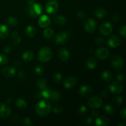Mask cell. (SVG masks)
<instances>
[{
	"label": "cell",
	"mask_w": 126,
	"mask_h": 126,
	"mask_svg": "<svg viewBox=\"0 0 126 126\" xmlns=\"http://www.w3.org/2000/svg\"><path fill=\"white\" fill-rule=\"evenodd\" d=\"M53 79L56 83H60L62 81L61 74L59 73H55L53 76Z\"/></svg>",
	"instance_id": "36"
},
{
	"label": "cell",
	"mask_w": 126,
	"mask_h": 126,
	"mask_svg": "<svg viewBox=\"0 0 126 126\" xmlns=\"http://www.w3.org/2000/svg\"><path fill=\"white\" fill-rule=\"evenodd\" d=\"M86 65H87V67L88 68L92 70V69H94L95 68L96 65H97V63H96L95 60L94 59L91 57L89 58L87 61H86Z\"/></svg>",
	"instance_id": "29"
},
{
	"label": "cell",
	"mask_w": 126,
	"mask_h": 126,
	"mask_svg": "<svg viewBox=\"0 0 126 126\" xmlns=\"http://www.w3.org/2000/svg\"><path fill=\"white\" fill-rule=\"evenodd\" d=\"M9 35V29L7 27L4 25H0V38L6 39Z\"/></svg>",
	"instance_id": "22"
},
{
	"label": "cell",
	"mask_w": 126,
	"mask_h": 126,
	"mask_svg": "<svg viewBox=\"0 0 126 126\" xmlns=\"http://www.w3.org/2000/svg\"><path fill=\"white\" fill-rule=\"evenodd\" d=\"M113 31V27L110 22H105L100 27V32L103 36H108Z\"/></svg>",
	"instance_id": "8"
},
{
	"label": "cell",
	"mask_w": 126,
	"mask_h": 126,
	"mask_svg": "<svg viewBox=\"0 0 126 126\" xmlns=\"http://www.w3.org/2000/svg\"><path fill=\"white\" fill-rule=\"evenodd\" d=\"M37 86L41 90H43L47 87V84L45 79L41 78L37 81Z\"/></svg>",
	"instance_id": "30"
},
{
	"label": "cell",
	"mask_w": 126,
	"mask_h": 126,
	"mask_svg": "<svg viewBox=\"0 0 126 126\" xmlns=\"http://www.w3.org/2000/svg\"><path fill=\"white\" fill-rule=\"evenodd\" d=\"M97 28V23L95 20L92 18H88L85 22L84 28L85 30L88 33H93Z\"/></svg>",
	"instance_id": "6"
},
{
	"label": "cell",
	"mask_w": 126,
	"mask_h": 126,
	"mask_svg": "<svg viewBox=\"0 0 126 126\" xmlns=\"http://www.w3.org/2000/svg\"><path fill=\"white\" fill-rule=\"evenodd\" d=\"M59 9V3L55 0H50L46 6V11L49 14H55Z\"/></svg>",
	"instance_id": "4"
},
{
	"label": "cell",
	"mask_w": 126,
	"mask_h": 126,
	"mask_svg": "<svg viewBox=\"0 0 126 126\" xmlns=\"http://www.w3.org/2000/svg\"><path fill=\"white\" fill-rule=\"evenodd\" d=\"M102 76L103 79L107 82H110L113 79V75H112L111 73L109 71H104L102 73Z\"/></svg>",
	"instance_id": "27"
},
{
	"label": "cell",
	"mask_w": 126,
	"mask_h": 126,
	"mask_svg": "<svg viewBox=\"0 0 126 126\" xmlns=\"http://www.w3.org/2000/svg\"><path fill=\"white\" fill-rule=\"evenodd\" d=\"M104 111L108 114H113L115 112L114 107L111 105H106L104 107Z\"/></svg>",
	"instance_id": "33"
},
{
	"label": "cell",
	"mask_w": 126,
	"mask_h": 126,
	"mask_svg": "<svg viewBox=\"0 0 126 126\" xmlns=\"http://www.w3.org/2000/svg\"><path fill=\"white\" fill-rule=\"evenodd\" d=\"M111 65L113 68L116 70H119L123 66V60L120 56L114 55L111 59Z\"/></svg>",
	"instance_id": "9"
},
{
	"label": "cell",
	"mask_w": 126,
	"mask_h": 126,
	"mask_svg": "<svg viewBox=\"0 0 126 126\" xmlns=\"http://www.w3.org/2000/svg\"><path fill=\"white\" fill-rule=\"evenodd\" d=\"M119 126H126V123H124V124H120L118 125Z\"/></svg>",
	"instance_id": "54"
},
{
	"label": "cell",
	"mask_w": 126,
	"mask_h": 126,
	"mask_svg": "<svg viewBox=\"0 0 126 126\" xmlns=\"http://www.w3.org/2000/svg\"><path fill=\"white\" fill-rule=\"evenodd\" d=\"M4 51L6 53H9L10 51H11V47H10V46H5V47L4 48Z\"/></svg>",
	"instance_id": "49"
},
{
	"label": "cell",
	"mask_w": 126,
	"mask_h": 126,
	"mask_svg": "<svg viewBox=\"0 0 126 126\" xmlns=\"http://www.w3.org/2000/svg\"><path fill=\"white\" fill-rule=\"evenodd\" d=\"M27 2L28 5L32 6V4H33L35 2V0H27Z\"/></svg>",
	"instance_id": "51"
},
{
	"label": "cell",
	"mask_w": 126,
	"mask_h": 126,
	"mask_svg": "<svg viewBox=\"0 0 126 126\" xmlns=\"http://www.w3.org/2000/svg\"><path fill=\"white\" fill-rule=\"evenodd\" d=\"M109 50L108 49L105 47H101L97 49L95 55L100 60H105L109 56Z\"/></svg>",
	"instance_id": "11"
},
{
	"label": "cell",
	"mask_w": 126,
	"mask_h": 126,
	"mask_svg": "<svg viewBox=\"0 0 126 126\" xmlns=\"http://www.w3.org/2000/svg\"><path fill=\"white\" fill-rule=\"evenodd\" d=\"M84 121H85V123H86V124H90L91 123H92V118H91V117H87V118H86V119H85Z\"/></svg>",
	"instance_id": "48"
},
{
	"label": "cell",
	"mask_w": 126,
	"mask_h": 126,
	"mask_svg": "<svg viewBox=\"0 0 126 126\" xmlns=\"http://www.w3.org/2000/svg\"><path fill=\"white\" fill-rule=\"evenodd\" d=\"M124 89L123 85L120 81H114L110 86V90L114 94L121 93Z\"/></svg>",
	"instance_id": "7"
},
{
	"label": "cell",
	"mask_w": 126,
	"mask_h": 126,
	"mask_svg": "<svg viewBox=\"0 0 126 126\" xmlns=\"http://www.w3.org/2000/svg\"><path fill=\"white\" fill-rule=\"evenodd\" d=\"M50 17L47 15H43L38 19V25L41 28H46L50 24Z\"/></svg>",
	"instance_id": "12"
},
{
	"label": "cell",
	"mask_w": 126,
	"mask_h": 126,
	"mask_svg": "<svg viewBox=\"0 0 126 126\" xmlns=\"http://www.w3.org/2000/svg\"><path fill=\"white\" fill-rule=\"evenodd\" d=\"M8 62V59L6 55L0 54V65H6Z\"/></svg>",
	"instance_id": "37"
},
{
	"label": "cell",
	"mask_w": 126,
	"mask_h": 126,
	"mask_svg": "<svg viewBox=\"0 0 126 126\" xmlns=\"http://www.w3.org/2000/svg\"><path fill=\"white\" fill-rule=\"evenodd\" d=\"M76 84V79L74 76H71L65 79L63 82L64 87L66 89H71Z\"/></svg>",
	"instance_id": "16"
},
{
	"label": "cell",
	"mask_w": 126,
	"mask_h": 126,
	"mask_svg": "<svg viewBox=\"0 0 126 126\" xmlns=\"http://www.w3.org/2000/svg\"><path fill=\"white\" fill-rule=\"evenodd\" d=\"M78 113L79 114H84L87 111V108H86V106L84 105H81L79 106V107L78 109Z\"/></svg>",
	"instance_id": "42"
},
{
	"label": "cell",
	"mask_w": 126,
	"mask_h": 126,
	"mask_svg": "<svg viewBox=\"0 0 126 126\" xmlns=\"http://www.w3.org/2000/svg\"><path fill=\"white\" fill-rule=\"evenodd\" d=\"M96 43L98 44H103L105 43V39L102 37H97L95 39Z\"/></svg>",
	"instance_id": "44"
},
{
	"label": "cell",
	"mask_w": 126,
	"mask_h": 126,
	"mask_svg": "<svg viewBox=\"0 0 126 126\" xmlns=\"http://www.w3.org/2000/svg\"><path fill=\"white\" fill-rule=\"evenodd\" d=\"M86 12L83 11H79L77 13V16L78 17V18L81 20L84 19V18L86 17Z\"/></svg>",
	"instance_id": "40"
},
{
	"label": "cell",
	"mask_w": 126,
	"mask_h": 126,
	"mask_svg": "<svg viewBox=\"0 0 126 126\" xmlns=\"http://www.w3.org/2000/svg\"><path fill=\"white\" fill-rule=\"evenodd\" d=\"M107 13L105 9L103 8H100L98 9L95 10V16L98 18H103L107 16Z\"/></svg>",
	"instance_id": "26"
},
{
	"label": "cell",
	"mask_w": 126,
	"mask_h": 126,
	"mask_svg": "<svg viewBox=\"0 0 126 126\" xmlns=\"http://www.w3.org/2000/svg\"><path fill=\"white\" fill-rule=\"evenodd\" d=\"M88 104L91 108L97 109L102 105V100L99 96H93L89 99Z\"/></svg>",
	"instance_id": "5"
},
{
	"label": "cell",
	"mask_w": 126,
	"mask_h": 126,
	"mask_svg": "<svg viewBox=\"0 0 126 126\" xmlns=\"http://www.w3.org/2000/svg\"><path fill=\"white\" fill-rule=\"evenodd\" d=\"M63 111V108L62 106L60 105H55L53 108V111H54V113H57V114H60V113H62Z\"/></svg>",
	"instance_id": "35"
},
{
	"label": "cell",
	"mask_w": 126,
	"mask_h": 126,
	"mask_svg": "<svg viewBox=\"0 0 126 126\" xmlns=\"http://www.w3.org/2000/svg\"><path fill=\"white\" fill-rule=\"evenodd\" d=\"M34 71H35L36 74H37L38 75H42L43 74V72H44V70L41 66H37L35 68Z\"/></svg>",
	"instance_id": "38"
},
{
	"label": "cell",
	"mask_w": 126,
	"mask_h": 126,
	"mask_svg": "<svg viewBox=\"0 0 126 126\" xmlns=\"http://www.w3.org/2000/svg\"><path fill=\"white\" fill-rule=\"evenodd\" d=\"M43 36L44 39L47 40L52 39V37L54 36V30L50 28H47L44 30L43 32Z\"/></svg>",
	"instance_id": "24"
},
{
	"label": "cell",
	"mask_w": 126,
	"mask_h": 126,
	"mask_svg": "<svg viewBox=\"0 0 126 126\" xmlns=\"http://www.w3.org/2000/svg\"><path fill=\"white\" fill-rule=\"evenodd\" d=\"M60 94L58 91H52L49 99L52 100L53 102H57L60 99Z\"/></svg>",
	"instance_id": "32"
},
{
	"label": "cell",
	"mask_w": 126,
	"mask_h": 126,
	"mask_svg": "<svg viewBox=\"0 0 126 126\" xmlns=\"http://www.w3.org/2000/svg\"><path fill=\"white\" fill-rule=\"evenodd\" d=\"M119 33L121 36H123L124 38H125L126 36V26L125 25L122 26L120 28V30H119Z\"/></svg>",
	"instance_id": "41"
},
{
	"label": "cell",
	"mask_w": 126,
	"mask_h": 126,
	"mask_svg": "<svg viewBox=\"0 0 126 126\" xmlns=\"http://www.w3.org/2000/svg\"><path fill=\"white\" fill-rule=\"evenodd\" d=\"M92 116H95V117H97L98 116V112H97V111H95V110L92 111Z\"/></svg>",
	"instance_id": "52"
},
{
	"label": "cell",
	"mask_w": 126,
	"mask_h": 126,
	"mask_svg": "<svg viewBox=\"0 0 126 126\" xmlns=\"http://www.w3.org/2000/svg\"><path fill=\"white\" fill-rule=\"evenodd\" d=\"M28 14L32 17H36L39 16L43 12V7L39 3H36L34 2L33 4L30 6L29 9H28Z\"/></svg>",
	"instance_id": "3"
},
{
	"label": "cell",
	"mask_w": 126,
	"mask_h": 126,
	"mask_svg": "<svg viewBox=\"0 0 126 126\" xmlns=\"http://www.w3.org/2000/svg\"><path fill=\"white\" fill-rule=\"evenodd\" d=\"M68 39V35L65 32H61L58 33L55 38V43L57 44H63Z\"/></svg>",
	"instance_id": "14"
},
{
	"label": "cell",
	"mask_w": 126,
	"mask_h": 126,
	"mask_svg": "<svg viewBox=\"0 0 126 126\" xmlns=\"http://www.w3.org/2000/svg\"><path fill=\"white\" fill-rule=\"evenodd\" d=\"M18 76H19L20 79H25L26 74L25 73V71H20L18 72Z\"/></svg>",
	"instance_id": "47"
},
{
	"label": "cell",
	"mask_w": 126,
	"mask_h": 126,
	"mask_svg": "<svg viewBox=\"0 0 126 126\" xmlns=\"http://www.w3.org/2000/svg\"><path fill=\"white\" fill-rule=\"evenodd\" d=\"M18 20L15 17H10L7 20V24H9L11 26H16V25L18 24Z\"/></svg>",
	"instance_id": "34"
},
{
	"label": "cell",
	"mask_w": 126,
	"mask_h": 126,
	"mask_svg": "<svg viewBox=\"0 0 126 126\" xmlns=\"http://www.w3.org/2000/svg\"><path fill=\"white\" fill-rule=\"evenodd\" d=\"M52 107L50 103L45 100L40 101L36 105V113L41 117L46 116L50 113Z\"/></svg>",
	"instance_id": "1"
},
{
	"label": "cell",
	"mask_w": 126,
	"mask_h": 126,
	"mask_svg": "<svg viewBox=\"0 0 126 126\" xmlns=\"http://www.w3.org/2000/svg\"><path fill=\"white\" fill-rule=\"evenodd\" d=\"M125 78V76H124V74L121 73H119L117 75V79L119 81H122Z\"/></svg>",
	"instance_id": "45"
},
{
	"label": "cell",
	"mask_w": 126,
	"mask_h": 126,
	"mask_svg": "<svg viewBox=\"0 0 126 126\" xmlns=\"http://www.w3.org/2000/svg\"><path fill=\"white\" fill-rule=\"evenodd\" d=\"M58 57L62 61H66L70 58V53L67 49L65 48H60L59 49L57 53Z\"/></svg>",
	"instance_id": "15"
},
{
	"label": "cell",
	"mask_w": 126,
	"mask_h": 126,
	"mask_svg": "<svg viewBox=\"0 0 126 126\" xmlns=\"http://www.w3.org/2000/svg\"><path fill=\"white\" fill-rule=\"evenodd\" d=\"M11 41L14 45H18L21 42L20 36L16 32H12L11 35Z\"/></svg>",
	"instance_id": "21"
},
{
	"label": "cell",
	"mask_w": 126,
	"mask_h": 126,
	"mask_svg": "<svg viewBox=\"0 0 126 126\" xmlns=\"http://www.w3.org/2000/svg\"><path fill=\"white\" fill-rule=\"evenodd\" d=\"M100 94H101V95H102L104 97H107V96L108 95V91H106V90H103V91H102V92H101Z\"/></svg>",
	"instance_id": "50"
},
{
	"label": "cell",
	"mask_w": 126,
	"mask_h": 126,
	"mask_svg": "<svg viewBox=\"0 0 126 126\" xmlns=\"http://www.w3.org/2000/svg\"><path fill=\"white\" fill-rule=\"evenodd\" d=\"M27 102L22 98H18L16 102V106L20 109H25L27 107Z\"/></svg>",
	"instance_id": "31"
},
{
	"label": "cell",
	"mask_w": 126,
	"mask_h": 126,
	"mask_svg": "<svg viewBox=\"0 0 126 126\" xmlns=\"http://www.w3.org/2000/svg\"><path fill=\"white\" fill-rule=\"evenodd\" d=\"M11 113V108L8 105L3 103H0V117L6 118L9 116Z\"/></svg>",
	"instance_id": "10"
},
{
	"label": "cell",
	"mask_w": 126,
	"mask_h": 126,
	"mask_svg": "<svg viewBox=\"0 0 126 126\" xmlns=\"http://www.w3.org/2000/svg\"><path fill=\"white\" fill-rule=\"evenodd\" d=\"M52 57V50H50V48L47 47H44L42 49H40V50L38 52V59L39 61L42 62H47L49 61L51 59Z\"/></svg>",
	"instance_id": "2"
},
{
	"label": "cell",
	"mask_w": 126,
	"mask_h": 126,
	"mask_svg": "<svg viewBox=\"0 0 126 126\" xmlns=\"http://www.w3.org/2000/svg\"><path fill=\"white\" fill-rule=\"evenodd\" d=\"M114 102L118 105H121L123 104V98H122L121 96H116L114 97Z\"/></svg>",
	"instance_id": "39"
},
{
	"label": "cell",
	"mask_w": 126,
	"mask_h": 126,
	"mask_svg": "<svg viewBox=\"0 0 126 126\" xmlns=\"http://www.w3.org/2000/svg\"><path fill=\"white\" fill-rule=\"evenodd\" d=\"M121 41L120 38L115 35H113L109 38L108 40V44L110 47L112 48H116L120 45Z\"/></svg>",
	"instance_id": "13"
},
{
	"label": "cell",
	"mask_w": 126,
	"mask_h": 126,
	"mask_svg": "<svg viewBox=\"0 0 126 126\" xmlns=\"http://www.w3.org/2000/svg\"><path fill=\"white\" fill-rule=\"evenodd\" d=\"M51 92L49 89L47 87L45 89L41 90L37 94V96L38 98H50V94H51Z\"/></svg>",
	"instance_id": "20"
},
{
	"label": "cell",
	"mask_w": 126,
	"mask_h": 126,
	"mask_svg": "<svg viewBox=\"0 0 126 126\" xmlns=\"http://www.w3.org/2000/svg\"><path fill=\"white\" fill-rule=\"evenodd\" d=\"M26 34L29 37H34L36 34V30L35 29L34 27L33 26L29 25L26 28L25 30Z\"/></svg>",
	"instance_id": "25"
},
{
	"label": "cell",
	"mask_w": 126,
	"mask_h": 126,
	"mask_svg": "<svg viewBox=\"0 0 126 126\" xmlns=\"http://www.w3.org/2000/svg\"><path fill=\"white\" fill-rule=\"evenodd\" d=\"M108 124L109 120L104 116H97L95 120V124L98 126H107Z\"/></svg>",
	"instance_id": "19"
},
{
	"label": "cell",
	"mask_w": 126,
	"mask_h": 126,
	"mask_svg": "<svg viewBox=\"0 0 126 126\" xmlns=\"http://www.w3.org/2000/svg\"><path fill=\"white\" fill-rule=\"evenodd\" d=\"M113 20L114 22H117L118 20H119V17H118V16H116V15H115V16L113 17Z\"/></svg>",
	"instance_id": "53"
},
{
	"label": "cell",
	"mask_w": 126,
	"mask_h": 126,
	"mask_svg": "<svg viewBox=\"0 0 126 126\" xmlns=\"http://www.w3.org/2000/svg\"><path fill=\"white\" fill-rule=\"evenodd\" d=\"M23 124L25 126H30L33 125V123L32 122V121L30 120L29 118H25L23 120Z\"/></svg>",
	"instance_id": "43"
},
{
	"label": "cell",
	"mask_w": 126,
	"mask_h": 126,
	"mask_svg": "<svg viewBox=\"0 0 126 126\" xmlns=\"http://www.w3.org/2000/svg\"><path fill=\"white\" fill-rule=\"evenodd\" d=\"M54 21H55V22L57 24L60 25H65L66 22H67L66 18L64 16H58L57 17H55V18H54Z\"/></svg>",
	"instance_id": "28"
},
{
	"label": "cell",
	"mask_w": 126,
	"mask_h": 126,
	"mask_svg": "<svg viewBox=\"0 0 126 126\" xmlns=\"http://www.w3.org/2000/svg\"><path fill=\"white\" fill-rule=\"evenodd\" d=\"M34 58V54L31 50H27L22 54V59L25 62H30Z\"/></svg>",
	"instance_id": "23"
},
{
	"label": "cell",
	"mask_w": 126,
	"mask_h": 126,
	"mask_svg": "<svg viewBox=\"0 0 126 126\" xmlns=\"http://www.w3.org/2000/svg\"><path fill=\"white\" fill-rule=\"evenodd\" d=\"M92 92V87L90 86H82L79 90V94L82 97L89 95Z\"/></svg>",
	"instance_id": "18"
},
{
	"label": "cell",
	"mask_w": 126,
	"mask_h": 126,
	"mask_svg": "<svg viewBox=\"0 0 126 126\" xmlns=\"http://www.w3.org/2000/svg\"><path fill=\"white\" fill-rule=\"evenodd\" d=\"M120 115H121V117L123 119L126 120V110L125 109V108H124V109H123L121 111Z\"/></svg>",
	"instance_id": "46"
},
{
	"label": "cell",
	"mask_w": 126,
	"mask_h": 126,
	"mask_svg": "<svg viewBox=\"0 0 126 126\" xmlns=\"http://www.w3.org/2000/svg\"><path fill=\"white\" fill-rule=\"evenodd\" d=\"M15 73H16V69L11 66L5 67L2 70V74L5 77L11 78L13 76Z\"/></svg>",
	"instance_id": "17"
}]
</instances>
